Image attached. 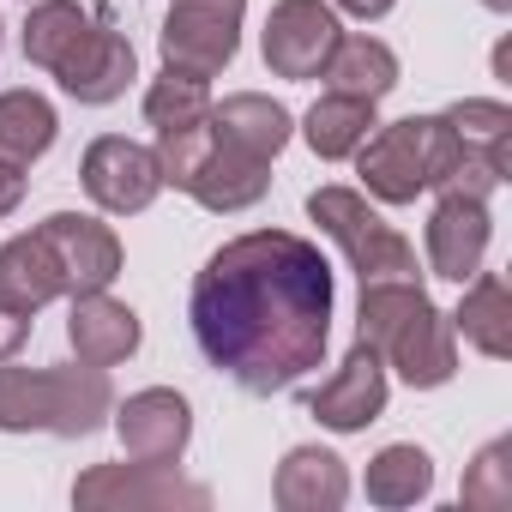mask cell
I'll use <instances>...</instances> for the list:
<instances>
[{"label": "cell", "mask_w": 512, "mask_h": 512, "mask_svg": "<svg viewBox=\"0 0 512 512\" xmlns=\"http://www.w3.org/2000/svg\"><path fill=\"white\" fill-rule=\"evenodd\" d=\"M25 205V169H7L0 163V217H13Z\"/></svg>", "instance_id": "f546056e"}, {"label": "cell", "mask_w": 512, "mask_h": 512, "mask_svg": "<svg viewBox=\"0 0 512 512\" xmlns=\"http://www.w3.org/2000/svg\"><path fill=\"white\" fill-rule=\"evenodd\" d=\"M211 127H217V133H223L235 151H247V157L272 163V157L290 145V133H296V115H290L278 97H266V91H235V97L211 103Z\"/></svg>", "instance_id": "ac0fdd59"}, {"label": "cell", "mask_w": 512, "mask_h": 512, "mask_svg": "<svg viewBox=\"0 0 512 512\" xmlns=\"http://www.w3.org/2000/svg\"><path fill=\"white\" fill-rule=\"evenodd\" d=\"M362 494H368V506H380V512H404V506H416V500L434 494V458H428L416 440L380 446V452L368 458Z\"/></svg>", "instance_id": "cb8c5ba5"}, {"label": "cell", "mask_w": 512, "mask_h": 512, "mask_svg": "<svg viewBox=\"0 0 512 512\" xmlns=\"http://www.w3.org/2000/svg\"><path fill=\"white\" fill-rule=\"evenodd\" d=\"M0 43H7V25H0Z\"/></svg>", "instance_id": "d6a6232c"}, {"label": "cell", "mask_w": 512, "mask_h": 512, "mask_svg": "<svg viewBox=\"0 0 512 512\" xmlns=\"http://www.w3.org/2000/svg\"><path fill=\"white\" fill-rule=\"evenodd\" d=\"M109 422H115L121 452L139 464H181V452L193 440V404L175 386H145V392L121 398L109 410Z\"/></svg>", "instance_id": "7c38bea8"}, {"label": "cell", "mask_w": 512, "mask_h": 512, "mask_svg": "<svg viewBox=\"0 0 512 512\" xmlns=\"http://www.w3.org/2000/svg\"><path fill=\"white\" fill-rule=\"evenodd\" d=\"M308 217L320 223V235L338 241V253L350 260L356 284L422 278V272H416V247L368 205V193H356V187H314V193H308Z\"/></svg>", "instance_id": "8992f818"}, {"label": "cell", "mask_w": 512, "mask_h": 512, "mask_svg": "<svg viewBox=\"0 0 512 512\" xmlns=\"http://www.w3.org/2000/svg\"><path fill=\"white\" fill-rule=\"evenodd\" d=\"M211 115V79H193V73H175L163 67L151 85H145V127L151 133H169V127H193Z\"/></svg>", "instance_id": "4316f807"}, {"label": "cell", "mask_w": 512, "mask_h": 512, "mask_svg": "<svg viewBox=\"0 0 512 512\" xmlns=\"http://www.w3.org/2000/svg\"><path fill=\"white\" fill-rule=\"evenodd\" d=\"M241 19H247V0H169L163 31H157L163 67L217 79L241 49Z\"/></svg>", "instance_id": "ba28073f"}, {"label": "cell", "mask_w": 512, "mask_h": 512, "mask_svg": "<svg viewBox=\"0 0 512 512\" xmlns=\"http://www.w3.org/2000/svg\"><path fill=\"white\" fill-rule=\"evenodd\" d=\"M452 332L476 356H488V362H506L512 356V296H506V278L500 272H476L464 284V302L452 314Z\"/></svg>", "instance_id": "44dd1931"}, {"label": "cell", "mask_w": 512, "mask_h": 512, "mask_svg": "<svg viewBox=\"0 0 512 512\" xmlns=\"http://www.w3.org/2000/svg\"><path fill=\"white\" fill-rule=\"evenodd\" d=\"M109 410H115L109 368H91V362L13 368V362H0V434L85 440L109 422Z\"/></svg>", "instance_id": "3957f363"}, {"label": "cell", "mask_w": 512, "mask_h": 512, "mask_svg": "<svg viewBox=\"0 0 512 512\" xmlns=\"http://www.w3.org/2000/svg\"><path fill=\"white\" fill-rule=\"evenodd\" d=\"M458 500L476 506V512H506V506H512V440H488V446L470 458Z\"/></svg>", "instance_id": "83f0119b"}, {"label": "cell", "mask_w": 512, "mask_h": 512, "mask_svg": "<svg viewBox=\"0 0 512 512\" xmlns=\"http://www.w3.org/2000/svg\"><path fill=\"white\" fill-rule=\"evenodd\" d=\"M31 320H37V314H19V308L0 302V362H13V356L31 344Z\"/></svg>", "instance_id": "f1b7e54d"}, {"label": "cell", "mask_w": 512, "mask_h": 512, "mask_svg": "<svg viewBox=\"0 0 512 512\" xmlns=\"http://www.w3.org/2000/svg\"><path fill=\"white\" fill-rule=\"evenodd\" d=\"M73 506L85 512H205L211 488L187 482L175 464H91L73 482Z\"/></svg>", "instance_id": "52a82bcc"}, {"label": "cell", "mask_w": 512, "mask_h": 512, "mask_svg": "<svg viewBox=\"0 0 512 512\" xmlns=\"http://www.w3.org/2000/svg\"><path fill=\"white\" fill-rule=\"evenodd\" d=\"M482 7H488V13H512V0H482Z\"/></svg>", "instance_id": "1f68e13d"}, {"label": "cell", "mask_w": 512, "mask_h": 512, "mask_svg": "<svg viewBox=\"0 0 512 512\" xmlns=\"http://www.w3.org/2000/svg\"><path fill=\"white\" fill-rule=\"evenodd\" d=\"M488 241H494L488 199L440 193V205L428 211V229H422L428 272H434V278H446V284H470V278L488 266Z\"/></svg>", "instance_id": "5bb4252c"}, {"label": "cell", "mask_w": 512, "mask_h": 512, "mask_svg": "<svg viewBox=\"0 0 512 512\" xmlns=\"http://www.w3.org/2000/svg\"><path fill=\"white\" fill-rule=\"evenodd\" d=\"M272 500L284 512H338L350 500V470L332 446H290L272 476Z\"/></svg>", "instance_id": "e0dca14e"}, {"label": "cell", "mask_w": 512, "mask_h": 512, "mask_svg": "<svg viewBox=\"0 0 512 512\" xmlns=\"http://www.w3.org/2000/svg\"><path fill=\"white\" fill-rule=\"evenodd\" d=\"M91 25H97V13H85L79 0H37L25 13V61L55 79L73 61V49L91 37Z\"/></svg>", "instance_id": "d4e9b609"}, {"label": "cell", "mask_w": 512, "mask_h": 512, "mask_svg": "<svg viewBox=\"0 0 512 512\" xmlns=\"http://www.w3.org/2000/svg\"><path fill=\"white\" fill-rule=\"evenodd\" d=\"M133 79H139V55H133V43H127L109 19H97V25H91V37L73 49V61L55 73V85H61L73 103H85V109L121 103Z\"/></svg>", "instance_id": "9a60e30c"}, {"label": "cell", "mask_w": 512, "mask_h": 512, "mask_svg": "<svg viewBox=\"0 0 512 512\" xmlns=\"http://www.w3.org/2000/svg\"><path fill=\"white\" fill-rule=\"evenodd\" d=\"M61 139V115L49 97L37 91H0V163L7 169H31L55 151Z\"/></svg>", "instance_id": "603a6c76"}, {"label": "cell", "mask_w": 512, "mask_h": 512, "mask_svg": "<svg viewBox=\"0 0 512 512\" xmlns=\"http://www.w3.org/2000/svg\"><path fill=\"white\" fill-rule=\"evenodd\" d=\"M320 79H326V91L380 103V97L398 91V55H392V43H380V37H368V31H344L338 49L326 55V73H320Z\"/></svg>", "instance_id": "ffe728a7"}, {"label": "cell", "mask_w": 512, "mask_h": 512, "mask_svg": "<svg viewBox=\"0 0 512 512\" xmlns=\"http://www.w3.org/2000/svg\"><path fill=\"white\" fill-rule=\"evenodd\" d=\"M338 278L296 229H247L223 241L187 290L199 356L241 392L272 398L326 362Z\"/></svg>", "instance_id": "6da1fadb"}, {"label": "cell", "mask_w": 512, "mask_h": 512, "mask_svg": "<svg viewBox=\"0 0 512 512\" xmlns=\"http://www.w3.org/2000/svg\"><path fill=\"white\" fill-rule=\"evenodd\" d=\"M392 7H398V0H332V13H350V19H362V25L386 19Z\"/></svg>", "instance_id": "4dcf8cb0"}, {"label": "cell", "mask_w": 512, "mask_h": 512, "mask_svg": "<svg viewBox=\"0 0 512 512\" xmlns=\"http://www.w3.org/2000/svg\"><path fill=\"white\" fill-rule=\"evenodd\" d=\"M356 338H362L410 392H440V386H452V374H458V332H452V314H440L416 278L362 284Z\"/></svg>", "instance_id": "7a4b0ae2"}, {"label": "cell", "mask_w": 512, "mask_h": 512, "mask_svg": "<svg viewBox=\"0 0 512 512\" xmlns=\"http://www.w3.org/2000/svg\"><path fill=\"white\" fill-rule=\"evenodd\" d=\"M67 344L79 362L91 368H121L139 344H145V326L127 302H115L109 290H85L73 296V314H67Z\"/></svg>", "instance_id": "2e32d148"}, {"label": "cell", "mask_w": 512, "mask_h": 512, "mask_svg": "<svg viewBox=\"0 0 512 512\" xmlns=\"http://www.w3.org/2000/svg\"><path fill=\"white\" fill-rule=\"evenodd\" d=\"M446 127L458 133L464 151H482L494 169L512 175V109L500 97H464L446 109Z\"/></svg>", "instance_id": "484cf974"}, {"label": "cell", "mask_w": 512, "mask_h": 512, "mask_svg": "<svg viewBox=\"0 0 512 512\" xmlns=\"http://www.w3.org/2000/svg\"><path fill=\"white\" fill-rule=\"evenodd\" d=\"M344 25L332 13V0H278L266 13V31H260V55L272 67V79H320L326 73V55L338 49Z\"/></svg>", "instance_id": "30bf717a"}, {"label": "cell", "mask_w": 512, "mask_h": 512, "mask_svg": "<svg viewBox=\"0 0 512 512\" xmlns=\"http://www.w3.org/2000/svg\"><path fill=\"white\" fill-rule=\"evenodd\" d=\"M37 235L49 241L55 266H61V284L67 296H85V290H109L121 278V235L91 217V211H49L37 223Z\"/></svg>", "instance_id": "4fadbf2b"}, {"label": "cell", "mask_w": 512, "mask_h": 512, "mask_svg": "<svg viewBox=\"0 0 512 512\" xmlns=\"http://www.w3.org/2000/svg\"><path fill=\"white\" fill-rule=\"evenodd\" d=\"M458 133L446 127V115H404L392 127H374L356 151V175L380 205H416L422 193H434L446 181V169L458 163Z\"/></svg>", "instance_id": "5b68a950"}, {"label": "cell", "mask_w": 512, "mask_h": 512, "mask_svg": "<svg viewBox=\"0 0 512 512\" xmlns=\"http://www.w3.org/2000/svg\"><path fill=\"white\" fill-rule=\"evenodd\" d=\"M79 181H85L91 205L109 211V217H139V211H151V199L163 193L157 151L139 145V139H121V133H103V139L85 145Z\"/></svg>", "instance_id": "9c48e42d"}, {"label": "cell", "mask_w": 512, "mask_h": 512, "mask_svg": "<svg viewBox=\"0 0 512 512\" xmlns=\"http://www.w3.org/2000/svg\"><path fill=\"white\" fill-rule=\"evenodd\" d=\"M157 169H163V187L199 199V205L217 211V217H235V211L260 205V199L272 193V163L235 151V145L211 127V115L193 121V127L157 133Z\"/></svg>", "instance_id": "277c9868"}, {"label": "cell", "mask_w": 512, "mask_h": 512, "mask_svg": "<svg viewBox=\"0 0 512 512\" xmlns=\"http://www.w3.org/2000/svg\"><path fill=\"white\" fill-rule=\"evenodd\" d=\"M380 103H368V97H344V91H326L308 115H302V139H308V151L320 157V163H344V157H356L362 151V139L380 127V115H374Z\"/></svg>", "instance_id": "7402d4cb"}, {"label": "cell", "mask_w": 512, "mask_h": 512, "mask_svg": "<svg viewBox=\"0 0 512 512\" xmlns=\"http://www.w3.org/2000/svg\"><path fill=\"white\" fill-rule=\"evenodd\" d=\"M67 284H61V266H55V253L37 229L13 235L7 247H0V302L19 308V314H43L49 302H61Z\"/></svg>", "instance_id": "d6986e66"}, {"label": "cell", "mask_w": 512, "mask_h": 512, "mask_svg": "<svg viewBox=\"0 0 512 512\" xmlns=\"http://www.w3.org/2000/svg\"><path fill=\"white\" fill-rule=\"evenodd\" d=\"M386 398H392V386H386V362H380L362 338L350 344V356H344L314 392H302L308 416H314L320 428H332V434H362L368 422L386 416Z\"/></svg>", "instance_id": "8fae6325"}]
</instances>
